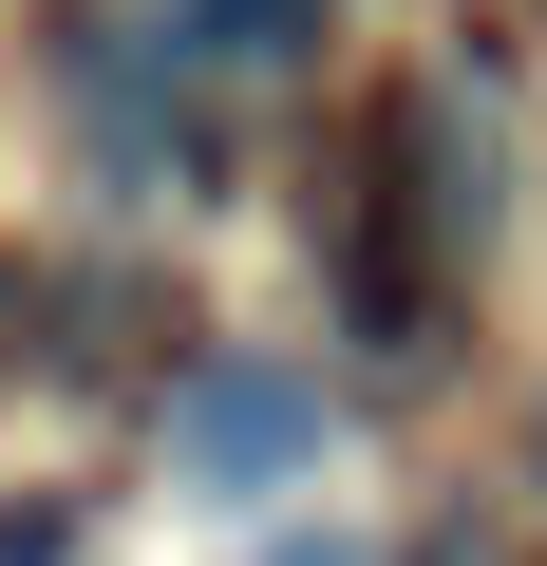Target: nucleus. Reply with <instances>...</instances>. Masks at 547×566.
<instances>
[{
    "label": "nucleus",
    "instance_id": "f03ea898",
    "mask_svg": "<svg viewBox=\"0 0 547 566\" xmlns=\"http://www.w3.org/2000/svg\"><path fill=\"white\" fill-rule=\"evenodd\" d=\"M340 20V0H189V57H227V76H264V57H303Z\"/></svg>",
    "mask_w": 547,
    "mask_h": 566
},
{
    "label": "nucleus",
    "instance_id": "7ed1b4c3",
    "mask_svg": "<svg viewBox=\"0 0 547 566\" xmlns=\"http://www.w3.org/2000/svg\"><path fill=\"white\" fill-rule=\"evenodd\" d=\"M264 566H378V547L359 528H303V547H264Z\"/></svg>",
    "mask_w": 547,
    "mask_h": 566
},
{
    "label": "nucleus",
    "instance_id": "20e7f679",
    "mask_svg": "<svg viewBox=\"0 0 547 566\" xmlns=\"http://www.w3.org/2000/svg\"><path fill=\"white\" fill-rule=\"evenodd\" d=\"M528 472H547V416H528Z\"/></svg>",
    "mask_w": 547,
    "mask_h": 566
},
{
    "label": "nucleus",
    "instance_id": "f257e3e1",
    "mask_svg": "<svg viewBox=\"0 0 547 566\" xmlns=\"http://www.w3.org/2000/svg\"><path fill=\"white\" fill-rule=\"evenodd\" d=\"M170 472H189V491H284V472H322V378L208 359V378L170 397Z\"/></svg>",
    "mask_w": 547,
    "mask_h": 566
}]
</instances>
